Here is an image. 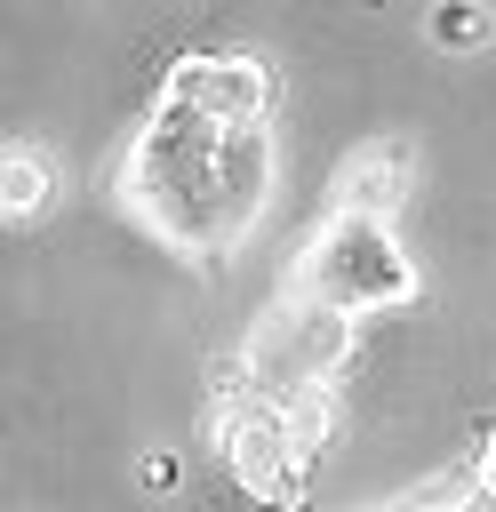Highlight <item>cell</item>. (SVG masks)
<instances>
[{
	"instance_id": "obj_4",
	"label": "cell",
	"mask_w": 496,
	"mask_h": 512,
	"mask_svg": "<svg viewBox=\"0 0 496 512\" xmlns=\"http://www.w3.org/2000/svg\"><path fill=\"white\" fill-rule=\"evenodd\" d=\"M216 456H224V472H232L256 504H296V496H304V472H312L304 432H296L280 408L248 400V392H232V408L216 416Z\"/></svg>"
},
{
	"instance_id": "obj_5",
	"label": "cell",
	"mask_w": 496,
	"mask_h": 512,
	"mask_svg": "<svg viewBox=\"0 0 496 512\" xmlns=\"http://www.w3.org/2000/svg\"><path fill=\"white\" fill-rule=\"evenodd\" d=\"M160 96L208 112L216 128H256L272 112V64L264 56H176Z\"/></svg>"
},
{
	"instance_id": "obj_3",
	"label": "cell",
	"mask_w": 496,
	"mask_h": 512,
	"mask_svg": "<svg viewBox=\"0 0 496 512\" xmlns=\"http://www.w3.org/2000/svg\"><path fill=\"white\" fill-rule=\"evenodd\" d=\"M296 296H312L344 320H368V312H392V304L416 296V264H408V248L384 216L328 208V224L296 256Z\"/></svg>"
},
{
	"instance_id": "obj_6",
	"label": "cell",
	"mask_w": 496,
	"mask_h": 512,
	"mask_svg": "<svg viewBox=\"0 0 496 512\" xmlns=\"http://www.w3.org/2000/svg\"><path fill=\"white\" fill-rule=\"evenodd\" d=\"M216 200H224V240L240 248L248 224L264 216L272 200V128H224V152H216Z\"/></svg>"
},
{
	"instance_id": "obj_2",
	"label": "cell",
	"mask_w": 496,
	"mask_h": 512,
	"mask_svg": "<svg viewBox=\"0 0 496 512\" xmlns=\"http://www.w3.org/2000/svg\"><path fill=\"white\" fill-rule=\"evenodd\" d=\"M344 360H352V320L288 288L248 328V344H240V392L264 400V408H280L304 432V448H320L328 440V416H336V392L328 384L344 376Z\"/></svg>"
},
{
	"instance_id": "obj_12",
	"label": "cell",
	"mask_w": 496,
	"mask_h": 512,
	"mask_svg": "<svg viewBox=\"0 0 496 512\" xmlns=\"http://www.w3.org/2000/svg\"><path fill=\"white\" fill-rule=\"evenodd\" d=\"M136 480H144V488H168V480H176V464H168V456H144V472H136Z\"/></svg>"
},
{
	"instance_id": "obj_11",
	"label": "cell",
	"mask_w": 496,
	"mask_h": 512,
	"mask_svg": "<svg viewBox=\"0 0 496 512\" xmlns=\"http://www.w3.org/2000/svg\"><path fill=\"white\" fill-rule=\"evenodd\" d=\"M472 504L496 512V432H488V448H480V464H472Z\"/></svg>"
},
{
	"instance_id": "obj_9",
	"label": "cell",
	"mask_w": 496,
	"mask_h": 512,
	"mask_svg": "<svg viewBox=\"0 0 496 512\" xmlns=\"http://www.w3.org/2000/svg\"><path fill=\"white\" fill-rule=\"evenodd\" d=\"M480 32H488V16H480L472 0H440V8H432V40H440V48H480Z\"/></svg>"
},
{
	"instance_id": "obj_7",
	"label": "cell",
	"mask_w": 496,
	"mask_h": 512,
	"mask_svg": "<svg viewBox=\"0 0 496 512\" xmlns=\"http://www.w3.org/2000/svg\"><path fill=\"white\" fill-rule=\"evenodd\" d=\"M400 184H408V152H400V144H368L360 160L336 168V208H352V216H384V208L400 200Z\"/></svg>"
},
{
	"instance_id": "obj_1",
	"label": "cell",
	"mask_w": 496,
	"mask_h": 512,
	"mask_svg": "<svg viewBox=\"0 0 496 512\" xmlns=\"http://www.w3.org/2000/svg\"><path fill=\"white\" fill-rule=\"evenodd\" d=\"M216 152H224V128L176 96L152 104V120L136 128L128 160H120V192L128 208L184 256H232L224 240V200H216Z\"/></svg>"
},
{
	"instance_id": "obj_8",
	"label": "cell",
	"mask_w": 496,
	"mask_h": 512,
	"mask_svg": "<svg viewBox=\"0 0 496 512\" xmlns=\"http://www.w3.org/2000/svg\"><path fill=\"white\" fill-rule=\"evenodd\" d=\"M48 192H56L48 152H8V160H0V208H8V224H32V216L48 208Z\"/></svg>"
},
{
	"instance_id": "obj_10",
	"label": "cell",
	"mask_w": 496,
	"mask_h": 512,
	"mask_svg": "<svg viewBox=\"0 0 496 512\" xmlns=\"http://www.w3.org/2000/svg\"><path fill=\"white\" fill-rule=\"evenodd\" d=\"M384 512H480V504H472V488H464V480H440V488L400 496V504H384Z\"/></svg>"
}]
</instances>
